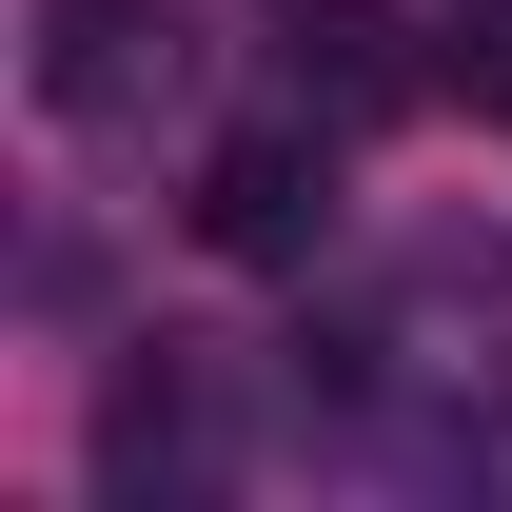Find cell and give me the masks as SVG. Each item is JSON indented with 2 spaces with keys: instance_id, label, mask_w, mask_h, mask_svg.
<instances>
[{
  "instance_id": "7a4b0ae2",
  "label": "cell",
  "mask_w": 512,
  "mask_h": 512,
  "mask_svg": "<svg viewBox=\"0 0 512 512\" xmlns=\"http://www.w3.org/2000/svg\"><path fill=\"white\" fill-rule=\"evenodd\" d=\"M316 237H335V138H316V99L197 158V256H237V276H296Z\"/></svg>"
},
{
  "instance_id": "277c9868",
  "label": "cell",
  "mask_w": 512,
  "mask_h": 512,
  "mask_svg": "<svg viewBox=\"0 0 512 512\" xmlns=\"http://www.w3.org/2000/svg\"><path fill=\"white\" fill-rule=\"evenodd\" d=\"M434 99H473V119H512V0H473L434 40Z\"/></svg>"
},
{
  "instance_id": "6da1fadb",
  "label": "cell",
  "mask_w": 512,
  "mask_h": 512,
  "mask_svg": "<svg viewBox=\"0 0 512 512\" xmlns=\"http://www.w3.org/2000/svg\"><path fill=\"white\" fill-rule=\"evenodd\" d=\"M20 79H40V119H79V138H138V119H158V99L197 79V20H178V0H40Z\"/></svg>"
},
{
  "instance_id": "3957f363",
  "label": "cell",
  "mask_w": 512,
  "mask_h": 512,
  "mask_svg": "<svg viewBox=\"0 0 512 512\" xmlns=\"http://www.w3.org/2000/svg\"><path fill=\"white\" fill-rule=\"evenodd\" d=\"M276 79H296L316 119H414V99H434V40H414L394 0H276Z\"/></svg>"
}]
</instances>
